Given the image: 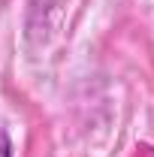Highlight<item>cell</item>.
Segmentation results:
<instances>
[{"mask_svg":"<svg viewBox=\"0 0 154 157\" xmlns=\"http://www.w3.org/2000/svg\"><path fill=\"white\" fill-rule=\"evenodd\" d=\"M0 157H15L12 136H9V130H3V127H0Z\"/></svg>","mask_w":154,"mask_h":157,"instance_id":"cell-1","label":"cell"}]
</instances>
